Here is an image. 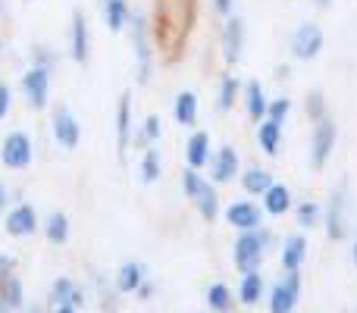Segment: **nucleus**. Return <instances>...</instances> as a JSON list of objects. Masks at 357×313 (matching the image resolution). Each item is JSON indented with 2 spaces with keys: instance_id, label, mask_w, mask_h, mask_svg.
Returning a JSON list of instances; mask_svg holds the SVG:
<instances>
[{
  "instance_id": "1",
  "label": "nucleus",
  "mask_w": 357,
  "mask_h": 313,
  "mask_svg": "<svg viewBox=\"0 0 357 313\" xmlns=\"http://www.w3.org/2000/svg\"><path fill=\"white\" fill-rule=\"evenodd\" d=\"M182 191H185V197L191 201V207L201 213L204 222H213L216 220V213H220V194H216L213 182H207V178L201 176V169H188V166H185Z\"/></svg>"
},
{
  "instance_id": "2",
  "label": "nucleus",
  "mask_w": 357,
  "mask_h": 313,
  "mask_svg": "<svg viewBox=\"0 0 357 313\" xmlns=\"http://www.w3.org/2000/svg\"><path fill=\"white\" fill-rule=\"evenodd\" d=\"M126 29L132 31V47H135V79L138 85H148L154 69V50H151V29L144 13H132Z\"/></svg>"
},
{
  "instance_id": "3",
  "label": "nucleus",
  "mask_w": 357,
  "mask_h": 313,
  "mask_svg": "<svg viewBox=\"0 0 357 313\" xmlns=\"http://www.w3.org/2000/svg\"><path fill=\"white\" fill-rule=\"evenodd\" d=\"M266 247H270V235L264 229H251V232H238V241H235V266L238 273H251L260 270L266 257Z\"/></svg>"
},
{
  "instance_id": "4",
  "label": "nucleus",
  "mask_w": 357,
  "mask_h": 313,
  "mask_svg": "<svg viewBox=\"0 0 357 313\" xmlns=\"http://www.w3.org/2000/svg\"><path fill=\"white\" fill-rule=\"evenodd\" d=\"M31 160H35V144H31L29 132H22V129L6 132L3 144H0V163L13 172H22L31 166Z\"/></svg>"
},
{
  "instance_id": "5",
  "label": "nucleus",
  "mask_w": 357,
  "mask_h": 313,
  "mask_svg": "<svg viewBox=\"0 0 357 313\" xmlns=\"http://www.w3.org/2000/svg\"><path fill=\"white\" fill-rule=\"evenodd\" d=\"M335 142H339V125L333 123V116L314 123V132H310V166L314 169H323L329 163L335 151Z\"/></svg>"
},
{
  "instance_id": "6",
  "label": "nucleus",
  "mask_w": 357,
  "mask_h": 313,
  "mask_svg": "<svg viewBox=\"0 0 357 313\" xmlns=\"http://www.w3.org/2000/svg\"><path fill=\"white\" fill-rule=\"evenodd\" d=\"M50 132H54V142L60 144L63 151H75L82 142V125L66 104H56L54 110H50Z\"/></svg>"
},
{
  "instance_id": "7",
  "label": "nucleus",
  "mask_w": 357,
  "mask_h": 313,
  "mask_svg": "<svg viewBox=\"0 0 357 313\" xmlns=\"http://www.w3.org/2000/svg\"><path fill=\"white\" fill-rule=\"evenodd\" d=\"M323 44H326V35H323L320 25L317 22H301L295 31H291L289 47H291V56H295V60L307 63V60H317V56H320Z\"/></svg>"
},
{
  "instance_id": "8",
  "label": "nucleus",
  "mask_w": 357,
  "mask_h": 313,
  "mask_svg": "<svg viewBox=\"0 0 357 313\" xmlns=\"http://www.w3.org/2000/svg\"><path fill=\"white\" fill-rule=\"evenodd\" d=\"M22 94L31 110H44L50 104V69L29 66L22 75Z\"/></svg>"
},
{
  "instance_id": "9",
  "label": "nucleus",
  "mask_w": 357,
  "mask_h": 313,
  "mask_svg": "<svg viewBox=\"0 0 357 313\" xmlns=\"http://www.w3.org/2000/svg\"><path fill=\"white\" fill-rule=\"evenodd\" d=\"M132 91H123L119 94V104H116V113H113V132H116V154L119 160L129 157V148H132Z\"/></svg>"
},
{
  "instance_id": "10",
  "label": "nucleus",
  "mask_w": 357,
  "mask_h": 313,
  "mask_svg": "<svg viewBox=\"0 0 357 313\" xmlns=\"http://www.w3.org/2000/svg\"><path fill=\"white\" fill-rule=\"evenodd\" d=\"M301 298V273H285L282 282L273 285L270 291V313H291Z\"/></svg>"
},
{
  "instance_id": "11",
  "label": "nucleus",
  "mask_w": 357,
  "mask_h": 313,
  "mask_svg": "<svg viewBox=\"0 0 357 313\" xmlns=\"http://www.w3.org/2000/svg\"><path fill=\"white\" fill-rule=\"evenodd\" d=\"M207 166H210V176H213V185H229L241 176V160L232 144H222V148L210 157Z\"/></svg>"
},
{
  "instance_id": "12",
  "label": "nucleus",
  "mask_w": 357,
  "mask_h": 313,
  "mask_svg": "<svg viewBox=\"0 0 357 313\" xmlns=\"http://www.w3.org/2000/svg\"><path fill=\"white\" fill-rule=\"evenodd\" d=\"M345 207H348V191L345 185H339V188H333V194H329V204L326 210H323V220H326V235L333 241L345 238Z\"/></svg>"
},
{
  "instance_id": "13",
  "label": "nucleus",
  "mask_w": 357,
  "mask_h": 313,
  "mask_svg": "<svg viewBox=\"0 0 357 313\" xmlns=\"http://www.w3.org/2000/svg\"><path fill=\"white\" fill-rule=\"evenodd\" d=\"M226 222L235 226L238 232H251V229L264 226V207H257L254 201H232L226 207Z\"/></svg>"
},
{
  "instance_id": "14",
  "label": "nucleus",
  "mask_w": 357,
  "mask_h": 313,
  "mask_svg": "<svg viewBox=\"0 0 357 313\" xmlns=\"http://www.w3.org/2000/svg\"><path fill=\"white\" fill-rule=\"evenodd\" d=\"M69 56L75 63H88L91 56V31H88V19L82 10L73 13V25H69Z\"/></svg>"
},
{
  "instance_id": "15",
  "label": "nucleus",
  "mask_w": 357,
  "mask_h": 313,
  "mask_svg": "<svg viewBox=\"0 0 357 313\" xmlns=\"http://www.w3.org/2000/svg\"><path fill=\"white\" fill-rule=\"evenodd\" d=\"M3 229H6V235H13V238H29V235H35L38 232L35 207H31V204H16V207L6 213Z\"/></svg>"
},
{
  "instance_id": "16",
  "label": "nucleus",
  "mask_w": 357,
  "mask_h": 313,
  "mask_svg": "<svg viewBox=\"0 0 357 313\" xmlns=\"http://www.w3.org/2000/svg\"><path fill=\"white\" fill-rule=\"evenodd\" d=\"M241 50H245V19L229 16L222 22V56H226L229 66L241 60Z\"/></svg>"
},
{
  "instance_id": "17",
  "label": "nucleus",
  "mask_w": 357,
  "mask_h": 313,
  "mask_svg": "<svg viewBox=\"0 0 357 313\" xmlns=\"http://www.w3.org/2000/svg\"><path fill=\"white\" fill-rule=\"evenodd\" d=\"M213 157V142H210L207 132H191L188 142H185V163L188 169H204Z\"/></svg>"
},
{
  "instance_id": "18",
  "label": "nucleus",
  "mask_w": 357,
  "mask_h": 313,
  "mask_svg": "<svg viewBox=\"0 0 357 313\" xmlns=\"http://www.w3.org/2000/svg\"><path fill=\"white\" fill-rule=\"evenodd\" d=\"M260 197H264V213H270V216H285L291 210V204H295L291 188L282 182H273Z\"/></svg>"
},
{
  "instance_id": "19",
  "label": "nucleus",
  "mask_w": 357,
  "mask_h": 313,
  "mask_svg": "<svg viewBox=\"0 0 357 313\" xmlns=\"http://www.w3.org/2000/svg\"><path fill=\"white\" fill-rule=\"evenodd\" d=\"M307 260V238L301 232L289 235L282 241V266L285 273H301V264Z\"/></svg>"
},
{
  "instance_id": "20",
  "label": "nucleus",
  "mask_w": 357,
  "mask_h": 313,
  "mask_svg": "<svg viewBox=\"0 0 357 313\" xmlns=\"http://www.w3.org/2000/svg\"><path fill=\"white\" fill-rule=\"evenodd\" d=\"M50 301H54V307H75L79 310L82 304H85V298H82L79 285H75L73 279L60 276L54 285H50Z\"/></svg>"
},
{
  "instance_id": "21",
  "label": "nucleus",
  "mask_w": 357,
  "mask_h": 313,
  "mask_svg": "<svg viewBox=\"0 0 357 313\" xmlns=\"http://www.w3.org/2000/svg\"><path fill=\"white\" fill-rule=\"evenodd\" d=\"M144 279H148V266L138 264V260H129V264H123L116 273V289L123 291V295H132V291H142Z\"/></svg>"
},
{
  "instance_id": "22",
  "label": "nucleus",
  "mask_w": 357,
  "mask_h": 313,
  "mask_svg": "<svg viewBox=\"0 0 357 313\" xmlns=\"http://www.w3.org/2000/svg\"><path fill=\"white\" fill-rule=\"evenodd\" d=\"M257 144L266 157H279V148H282V125L264 116L257 123Z\"/></svg>"
},
{
  "instance_id": "23",
  "label": "nucleus",
  "mask_w": 357,
  "mask_h": 313,
  "mask_svg": "<svg viewBox=\"0 0 357 313\" xmlns=\"http://www.w3.org/2000/svg\"><path fill=\"white\" fill-rule=\"evenodd\" d=\"M264 289H266V279L260 270H251V273H241V282H238V301L254 307V304L264 298Z\"/></svg>"
},
{
  "instance_id": "24",
  "label": "nucleus",
  "mask_w": 357,
  "mask_h": 313,
  "mask_svg": "<svg viewBox=\"0 0 357 313\" xmlns=\"http://www.w3.org/2000/svg\"><path fill=\"white\" fill-rule=\"evenodd\" d=\"M197 107H201V100H197L195 91H178L176 100H173V116L178 125H185V129H191V125L197 123Z\"/></svg>"
},
{
  "instance_id": "25",
  "label": "nucleus",
  "mask_w": 357,
  "mask_h": 313,
  "mask_svg": "<svg viewBox=\"0 0 357 313\" xmlns=\"http://www.w3.org/2000/svg\"><path fill=\"white\" fill-rule=\"evenodd\" d=\"M266 91L260 82H248L245 85V110H248V119L251 123H260V119L266 116Z\"/></svg>"
},
{
  "instance_id": "26",
  "label": "nucleus",
  "mask_w": 357,
  "mask_h": 313,
  "mask_svg": "<svg viewBox=\"0 0 357 313\" xmlns=\"http://www.w3.org/2000/svg\"><path fill=\"white\" fill-rule=\"evenodd\" d=\"M241 188H245V194H254V197H260L266 188H270L276 178H273V172L270 169H260V166H248L245 172H241Z\"/></svg>"
},
{
  "instance_id": "27",
  "label": "nucleus",
  "mask_w": 357,
  "mask_h": 313,
  "mask_svg": "<svg viewBox=\"0 0 357 313\" xmlns=\"http://www.w3.org/2000/svg\"><path fill=\"white\" fill-rule=\"evenodd\" d=\"M0 301H3L6 307H13V310L25 304L22 279H19L16 273H3V276H0Z\"/></svg>"
},
{
  "instance_id": "28",
  "label": "nucleus",
  "mask_w": 357,
  "mask_h": 313,
  "mask_svg": "<svg viewBox=\"0 0 357 313\" xmlns=\"http://www.w3.org/2000/svg\"><path fill=\"white\" fill-rule=\"evenodd\" d=\"M138 176H142L144 185H154L157 178L163 176V157H160V151H157V144L154 148H144L142 160H138Z\"/></svg>"
},
{
  "instance_id": "29",
  "label": "nucleus",
  "mask_w": 357,
  "mask_h": 313,
  "mask_svg": "<svg viewBox=\"0 0 357 313\" xmlns=\"http://www.w3.org/2000/svg\"><path fill=\"white\" fill-rule=\"evenodd\" d=\"M129 0H104V22L110 31H126L129 25Z\"/></svg>"
},
{
  "instance_id": "30",
  "label": "nucleus",
  "mask_w": 357,
  "mask_h": 313,
  "mask_svg": "<svg viewBox=\"0 0 357 313\" xmlns=\"http://www.w3.org/2000/svg\"><path fill=\"white\" fill-rule=\"evenodd\" d=\"M44 235H47L50 245H66L69 241V216L63 210H54L44 222Z\"/></svg>"
},
{
  "instance_id": "31",
  "label": "nucleus",
  "mask_w": 357,
  "mask_h": 313,
  "mask_svg": "<svg viewBox=\"0 0 357 313\" xmlns=\"http://www.w3.org/2000/svg\"><path fill=\"white\" fill-rule=\"evenodd\" d=\"M238 100V79L235 75H220V88H216V110L220 113H229Z\"/></svg>"
},
{
  "instance_id": "32",
  "label": "nucleus",
  "mask_w": 357,
  "mask_h": 313,
  "mask_svg": "<svg viewBox=\"0 0 357 313\" xmlns=\"http://www.w3.org/2000/svg\"><path fill=\"white\" fill-rule=\"evenodd\" d=\"M160 138H163V123H160V116H154V113H151V116L142 123V129L132 135V142H135L138 148H154Z\"/></svg>"
},
{
  "instance_id": "33",
  "label": "nucleus",
  "mask_w": 357,
  "mask_h": 313,
  "mask_svg": "<svg viewBox=\"0 0 357 313\" xmlns=\"http://www.w3.org/2000/svg\"><path fill=\"white\" fill-rule=\"evenodd\" d=\"M207 304L213 307V313H226L229 307H232V291H229V285L222 282H213L207 289Z\"/></svg>"
},
{
  "instance_id": "34",
  "label": "nucleus",
  "mask_w": 357,
  "mask_h": 313,
  "mask_svg": "<svg viewBox=\"0 0 357 313\" xmlns=\"http://www.w3.org/2000/svg\"><path fill=\"white\" fill-rule=\"evenodd\" d=\"M320 220H323V207L317 201H301L298 204V226L301 229L320 226Z\"/></svg>"
},
{
  "instance_id": "35",
  "label": "nucleus",
  "mask_w": 357,
  "mask_h": 313,
  "mask_svg": "<svg viewBox=\"0 0 357 313\" xmlns=\"http://www.w3.org/2000/svg\"><path fill=\"white\" fill-rule=\"evenodd\" d=\"M304 110H307V116L314 119V123H320V119L329 116L326 110V98H323V91H310L307 100H304Z\"/></svg>"
},
{
  "instance_id": "36",
  "label": "nucleus",
  "mask_w": 357,
  "mask_h": 313,
  "mask_svg": "<svg viewBox=\"0 0 357 313\" xmlns=\"http://www.w3.org/2000/svg\"><path fill=\"white\" fill-rule=\"evenodd\" d=\"M289 113H291V100L289 98H276V100L266 104V119H273V123H279V125L289 119Z\"/></svg>"
},
{
  "instance_id": "37",
  "label": "nucleus",
  "mask_w": 357,
  "mask_h": 313,
  "mask_svg": "<svg viewBox=\"0 0 357 313\" xmlns=\"http://www.w3.org/2000/svg\"><path fill=\"white\" fill-rule=\"evenodd\" d=\"M50 63H54V54H50L47 47H35V50H31V66L50 69Z\"/></svg>"
},
{
  "instance_id": "38",
  "label": "nucleus",
  "mask_w": 357,
  "mask_h": 313,
  "mask_svg": "<svg viewBox=\"0 0 357 313\" xmlns=\"http://www.w3.org/2000/svg\"><path fill=\"white\" fill-rule=\"evenodd\" d=\"M10 107H13V91L6 82H0V119L10 116Z\"/></svg>"
},
{
  "instance_id": "39",
  "label": "nucleus",
  "mask_w": 357,
  "mask_h": 313,
  "mask_svg": "<svg viewBox=\"0 0 357 313\" xmlns=\"http://www.w3.org/2000/svg\"><path fill=\"white\" fill-rule=\"evenodd\" d=\"M213 13L222 16V19L235 16V0H213Z\"/></svg>"
},
{
  "instance_id": "40",
  "label": "nucleus",
  "mask_w": 357,
  "mask_h": 313,
  "mask_svg": "<svg viewBox=\"0 0 357 313\" xmlns=\"http://www.w3.org/2000/svg\"><path fill=\"white\" fill-rule=\"evenodd\" d=\"M6 207H10V191H6V185L0 182V213H3Z\"/></svg>"
},
{
  "instance_id": "41",
  "label": "nucleus",
  "mask_w": 357,
  "mask_h": 313,
  "mask_svg": "<svg viewBox=\"0 0 357 313\" xmlns=\"http://www.w3.org/2000/svg\"><path fill=\"white\" fill-rule=\"evenodd\" d=\"M56 313H79L75 307H56Z\"/></svg>"
},
{
  "instance_id": "42",
  "label": "nucleus",
  "mask_w": 357,
  "mask_h": 313,
  "mask_svg": "<svg viewBox=\"0 0 357 313\" xmlns=\"http://www.w3.org/2000/svg\"><path fill=\"white\" fill-rule=\"evenodd\" d=\"M314 3H317V6H323V10H326V6L333 3V0H314Z\"/></svg>"
},
{
  "instance_id": "43",
  "label": "nucleus",
  "mask_w": 357,
  "mask_h": 313,
  "mask_svg": "<svg viewBox=\"0 0 357 313\" xmlns=\"http://www.w3.org/2000/svg\"><path fill=\"white\" fill-rule=\"evenodd\" d=\"M354 266H357V238H354Z\"/></svg>"
},
{
  "instance_id": "44",
  "label": "nucleus",
  "mask_w": 357,
  "mask_h": 313,
  "mask_svg": "<svg viewBox=\"0 0 357 313\" xmlns=\"http://www.w3.org/2000/svg\"><path fill=\"white\" fill-rule=\"evenodd\" d=\"M25 313H41V310H35V307H31V310H25Z\"/></svg>"
},
{
  "instance_id": "45",
  "label": "nucleus",
  "mask_w": 357,
  "mask_h": 313,
  "mask_svg": "<svg viewBox=\"0 0 357 313\" xmlns=\"http://www.w3.org/2000/svg\"><path fill=\"white\" fill-rule=\"evenodd\" d=\"M0 13H3V0H0Z\"/></svg>"
},
{
  "instance_id": "46",
  "label": "nucleus",
  "mask_w": 357,
  "mask_h": 313,
  "mask_svg": "<svg viewBox=\"0 0 357 313\" xmlns=\"http://www.w3.org/2000/svg\"><path fill=\"white\" fill-rule=\"evenodd\" d=\"M25 3H35V0H25Z\"/></svg>"
},
{
  "instance_id": "47",
  "label": "nucleus",
  "mask_w": 357,
  "mask_h": 313,
  "mask_svg": "<svg viewBox=\"0 0 357 313\" xmlns=\"http://www.w3.org/2000/svg\"><path fill=\"white\" fill-rule=\"evenodd\" d=\"M197 313H204V310H197Z\"/></svg>"
}]
</instances>
